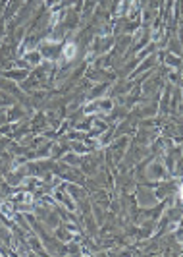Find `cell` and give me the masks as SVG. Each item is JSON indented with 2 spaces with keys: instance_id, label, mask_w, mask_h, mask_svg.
<instances>
[{
  "instance_id": "obj_1",
  "label": "cell",
  "mask_w": 183,
  "mask_h": 257,
  "mask_svg": "<svg viewBox=\"0 0 183 257\" xmlns=\"http://www.w3.org/2000/svg\"><path fill=\"white\" fill-rule=\"evenodd\" d=\"M73 50H75V48H73V44H68V47H66V52H64V54H66V58H71V56H73Z\"/></svg>"
},
{
  "instance_id": "obj_2",
  "label": "cell",
  "mask_w": 183,
  "mask_h": 257,
  "mask_svg": "<svg viewBox=\"0 0 183 257\" xmlns=\"http://www.w3.org/2000/svg\"><path fill=\"white\" fill-rule=\"evenodd\" d=\"M179 195H181V201H183V186H181V190H179Z\"/></svg>"
}]
</instances>
